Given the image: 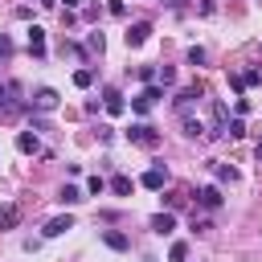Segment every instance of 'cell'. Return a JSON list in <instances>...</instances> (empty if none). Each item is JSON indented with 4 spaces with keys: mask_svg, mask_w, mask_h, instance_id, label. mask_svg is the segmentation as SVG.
<instances>
[{
    "mask_svg": "<svg viewBox=\"0 0 262 262\" xmlns=\"http://www.w3.org/2000/svg\"><path fill=\"white\" fill-rule=\"evenodd\" d=\"M20 98H25V86H20V82H12V78L0 82V115H16V111H25Z\"/></svg>",
    "mask_w": 262,
    "mask_h": 262,
    "instance_id": "6da1fadb",
    "label": "cell"
},
{
    "mask_svg": "<svg viewBox=\"0 0 262 262\" xmlns=\"http://www.w3.org/2000/svg\"><path fill=\"white\" fill-rule=\"evenodd\" d=\"M127 139H131V143H139V147H147V151H156V147H160V131H156L151 123H131V127H127Z\"/></svg>",
    "mask_w": 262,
    "mask_h": 262,
    "instance_id": "7a4b0ae2",
    "label": "cell"
},
{
    "mask_svg": "<svg viewBox=\"0 0 262 262\" xmlns=\"http://www.w3.org/2000/svg\"><path fill=\"white\" fill-rule=\"evenodd\" d=\"M160 98H164V86H156V82H151V86H143V90L131 98V111H135V115H147Z\"/></svg>",
    "mask_w": 262,
    "mask_h": 262,
    "instance_id": "3957f363",
    "label": "cell"
},
{
    "mask_svg": "<svg viewBox=\"0 0 262 262\" xmlns=\"http://www.w3.org/2000/svg\"><path fill=\"white\" fill-rule=\"evenodd\" d=\"M139 184H143V188H151V192H160V188L168 184V168H164V164L156 160V164H151V168H147V172L139 176Z\"/></svg>",
    "mask_w": 262,
    "mask_h": 262,
    "instance_id": "277c9868",
    "label": "cell"
},
{
    "mask_svg": "<svg viewBox=\"0 0 262 262\" xmlns=\"http://www.w3.org/2000/svg\"><path fill=\"white\" fill-rule=\"evenodd\" d=\"M221 201H225V196H221L217 184H205V188L196 192V205H201V209H221Z\"/></svg>",
    "mask_w": 262,
    "mask_h": 262,
    "instance_id": "5b68a950",
    "label": "cell"
},
{
    "mask_svg": "<svg viewBox=\"0 0 262 262\" xmlns=\"http://www.w3.org/2000/svg\"><path fill=\"white\" fill-rule=\"evenodd\" d=\"M53 106H57V90L53 86H41L33 94V111H53Z\"/></svg>",
    "mask_w": 262,
    "mask_h": 262,
    "instance_id": "8992f818",
    "label": "cell"
},
{
    "mask_svg": "<svg viewBox=\"0 0 262 262\" xmlns=\"http://www.w3.org/2000/svg\"><path fill=\"white\" fill-rule=\"evenodd\" d=\"M147 37H151V25H147V20H135V25L127 29V45H131V49H135V45H143Z\"/></svg>",
    "mask_w": 262,
    "mask_h": 262,
    "instance_id": "52a82bcc",
    "label": "cell"
},
{
    "mask_svg": "<svg viewBox=\"0 0 262 262\" xmlns=\"http://www.w3.org/2000/svg\"><path fill=\"white\" fill-rule=\"evenodd\" d=\"M102 106H106L111 115H123V111H127V102H123V94H119L115 86H106V90H102Z\"/></svg>",
    "mask_w": 262,
    "mask_h": 262,
    "instance_id": "ba28073f",
    "label": "cell"
},
{
    "mask_svg": "<svg viewBox=\"0 0 262 262\" xmlns=\"http://www.w3.org/2000/svg\"><path fill=\"white\" fill-rule=\"evenodd\" d=\"M66 229H74V217H70V213H66V217H53V221H45V229H41V233H45V237H61Z\"/></svg>",
    "mask_w": 262,
    "mask_h": 262,
    "instance_id": "9c48e42d",
    "label": "cell"
},
{
    "mask_svg": "<svg viewBox=\"0 0 262 262\" xmlns=\"http://www.w3.org/2000/svg\"><path fill=\"white\" fill-rule=\"evenodd\" d=\"M29 53L33 57H45V29H37V25L29 29Z\"/></svg>",
    "mask_w": 262,
    "mask_h": 262,
    "instance_id": "30bf717a",
    "label": "cell"
},
{
    "mask_svg": "<svg viewBox=\"0 0 262 262\" xmlns=\"http://www.w3.org/2000/svg\"><path fill=\"white\" fill-rule=\"evenodd\" d=\"M16 147H20L25 156H37V151H41V139H37L33 131H20V135H16Z\"/></svg>",
    "mask_w": 262,
    "mask_h": 262,
    "instance_id": "8fae6325",
    "label": "cell"
},
{
    "mask_svg": "<svg viewBox=\"0 0 262 262\" xmlns=\"http://www.w3.org/2000/svg\"><path fill=\"white\" fill-rule=\"evenodd\" d=\"M201 94H205V90H201V86H184V90H180V94H176V106H180V111H188V106H192V102H196V98H201Z\"/></svg>",
    "mask_w": 262,
    "mask_h": 262,
    "instance_id": "7c38bea8",
    "label": "cell"
},
{
    "mask_svg": "<svg viewBox=\"0 0 262 262\" xmlns=\"http://www.w3.org/2000/svg\"><path fill=\"white\" fill-rule=\"evenodd\" d=\"M151 229H156V233H172V229H176V213H156V217H151Z\"/></svg>",
    "mask_w": 262,
    "mask_h": 262,
    "instance_id": "4fadbf2b",
    "label": "cell"
},
{
    "mask_svg": "<svg viewBox=\"0 0 262 262\" xmlns=\"http://www.w3.org/2000/svg\"><path fill=\"white\" fill-rule=\"evenodd\" d=\"M225 102H213V135H225Z\"/></svg>",
    "mask_w": 262,
    "mask_h": 262,
    "instance_id": "5bb4252c",
    "label": "cell"
},
{
    "mask_svg": "<svg viewBox=\"0 0 262 262\" xmlns=\"http://www.w3.org/2000/svg\"><path fill=\"white\" fill-rule=\"evenodd\" d=\"M131 188H135V180H131V176H111V192H119V196H131Z\"/></svg>",
    "mask_w": 262,
    "mask_h": 262,
    "instance_id": "9a60e30c",
    "label": "cell"
},
{
    "mask_svg": "<svg viewBox=\"0 0 262 262\" xmlns=\"http://www.w3.org/2000/svg\"><path fill=\"white\" fill-rule=\"evenodd\" d=\"M102 242H106L111 250H127V233H119V229H106V233H102Z\"/></svg>",
    "mask_w": 262,
    "mask_h": 262,
    "instance_id": "2e32d148",
    "label": "cell"
},
{
    "mask_svg": "<svg viewBox=\"0 0 262 262\" xmlns=\"http://www.w3.org/2000/svg\"><path fill=\"white\" fill-rule=\"evenodd\" d=\"M57 201H61V205H78V201H82V188H74V184H66V188L57 192Z\"/></svg>",
    "mask_w": 262,
    "mask_h": 262,
    "instance_id": "e0dca14e",
    "label": "cell"
},
{
    "mask_svg": "<svg viewBox=\"0 0 262 262\" xmlns=\"http://www.w3.org/2000/svg\"><path fill=\"white\" fill-rule=\"evenodd\" d=\"M225 135H229V139H242V135H246V123H242V119H229V123H225Z\"/></svg>",
    "mask_w": 262,
    "mask_h": 262,
    "instance_id": "ac0fdd59",
    "label": "cell"
},
{
    "mask_svg": "<svg viewBox=\"0 0 262 262\" xmlns=\"http://www.w3.org/2000/svg\"><path fill=\"white\" fill-rule=\"evenodd\" d=\"M156 78H160V86H172V82H176V70H172V66H160Z\"/></svg>",
    "mask_w": 262,
    "mask_h": 262,
    "instance_id": "d6986e66",
    "label": "cell"
},
{
    "mask_svg": "<svg viewBox=\"0 0 262 262\" xmlns=\"http://www.w3.org/2000/svg\"><path fill=\"white\" fill-rule=\"evenodd\" d=\"M90 82H94V70H74V86H82V90H86Z\"/></svg>",
    "mask_w": 262,
    "mask_h": 262,
    "instance_id": "ffe728a7",
    "label": "cell"
},
{
    "mask_svg": "<svg viewBox=\"0 0 262 262\" xmlns=\"http://www.w3.org/2000/svg\"><path fill=\"white\" fill-rule=\"evenodd\" d=\"M168 258H172V262H184V258H188V246H184V242H172Z\"/></svg>",
    "mask_w": 262,
    "mask_h": 262,
    "instance_id": "44dd1931",
    "label": "cell"
},
{
    "mask_svg": "<svg viewBox=\"0 0 262 262\" xmlns=\"http://www.w3.org/2000/svg\"><path fill=\"white\" fill-rule=\"evenodd\" d=\"M262 82V70H242V86H258Z\"/></svg>",
    "mask_w": 262,
    "mask_h": 262,
    "instance_id": "7402d4cb",
    "label": "cell"
},
{
    "mask_svg": "<svg viewBox=\"0 0 262 262\" xmlns=\"http://www.w3.org/2000/svg\"><path fill=\"white\" fill-rule=\"evenodd\" d=\"M213 172H217V180H229V184H233V180H237V172H233V168H229V164H217V168H213Z\"/></svg>",
    "mask_w": 262,
    "mask_h": 262,
    "instance_id": "603a6c76",
    "label": "cell"
},
{
    "mask_svg": "<svg viewBox=\"0 0 262 262\" xmlns=\"http://www.w3.org/2000/svg\"><path fill=\"white\" fill-rule=\"evenodd\" d=\"M102 188H106V180H102V176H90V180H86V192H90V196H98Z\"/></svg>",
    "mask_w": 262,
    "mask_h": 262,
    "instance_id": "cb8c5ba5",
    "label": "cell"
},
{
    "mask_svg": "<svg viewBox=\"0 0 262 262\" xmlns=\"http://www.w3.org/2000/svg\"><path fill=\"white\" fill-rule=\"evenodd\" d=\"M102 49H106V41H102V33H90V53H98V57H102Z\"/></svg>",
    "mask_w": 262,
    "mask_h": 262,
    "instance_id": "d4e9b609",
    "label": "cell"
},
{
    "mask_svg": "<svg viewBox=\"0 0 262 262\" xmlns=\"http://www.w3.org/2000/svg\"><path fill=\"white\" fill-rule=\"evenodd\" d=\"M188 66H205V49H201V45L188 49Z\"/></svg>",
    "mask_w": 262,
    "mask_h": 262,
    "instance_id": "484cf974",
    "label": "cell"
},
{
    "mask_svg": "<svg viewBox=\"0 0 262 262\" xmlns=\"http://www.w3.org/2000/svg\"><path fill=\"white\" fill-rule=\"evenodd\" d=\"M201 131H205V127H201V123H196V119H184V135H192V139H196V135H201Z\"/></svg>",
    "mask_w": 262,
    "mask_h": 262,
    "instance_id": "4316f807",
    "label": "cell"
},
{
    "mask_svg": "<svg viewBox=\"0 0 262 262\" xmlns=\"http://www.w3.org/2000/svg\"><path fill=\"white\" fill-rule=\"evenodd\" d=\"M135 74H139V78H143V82H147V86H151V82H156V70H151V66H139V70H135Z\"/></svg>",
    "mask_w": 262,
    "mask_h": 262,
    "instance_id": "83f0119b",
    "label": "cell"
},
{
    "mask_svg": "<svg viewBox=\"0 0 262 262\" xmlns=\"http://www.w3.org/2000/svg\"><path fill=\"white\" fill-rule=\"evenodd\" d=\"M0 57H12V37L0 33Z\"/></svg>",
    "mask_w": 262,
    "mask_h": 262,
    "instance_id": "f1b7e54d",
    "label": "cell"
},
{
    "mask_svg": "<svg viewBox=\"0 0 262 262\" xmlns=\"http://www.w3.org/2000/svg\"><path fill=\"white\" fill-rule=\"evenodd\" d=\"M254 156H258V164H262V139H258V147H254Z\"/></svg>",
    "mask_w": 262,
    "mask_h": 262,
    "instance_id": "f546056e",
    "label": "cell"
},
{
    "mask_svg": "<svg viewBox=\"0 0 262 262\" xmlns=\"http://www.w3.org/2000/svg\"><path fill=\"white\" fill-rule=\"evenodd\" d=\"M78 4H82V0H66V8H78Z\"/></svg>",
    "mask_w": 262,
    "mask_h": 262,
    "instance_id": "4dcf8cb0",
    "label": "cell"
},
{
    "mask_svg": "<svg viewBox=\"0 0 262 262\" xmlns=\"http://www.w3.org/2000/svg\"><path fill=\"white\" fill-rule=\"evenodd\" d=\"M37 4H45V8H53V4H57V0H37Z\"/></svg>",
    "mask_w": 262,
    "mask_h": 262,
    "instance_id": "1f68e13d",
    "label": "cell"
},
{
    "mask_svg": "<svg viewBox=\"0 0 262 262\" xmlns=\"http://www.w3.org/2000/svg\"><path fill=\"white\" fill-rule=\"evenodd\" d=\"M168 4H180V0H168Z\"/></svg>",
    "mask_w": 262,
    "mask_h": 262,
    "instance_id": "d6a6232c",
    "label": "cell"
},
{
    "mask_svg": "<svg viewBox=\"0 0 262 262\" xmlns=\"http://www.w3.org/2000/svg\"><path fill=\"white\" fill-rule=\"evenodd\" d=\"M0 225H4V221H0Z\"/></svg>",
    "mask_w": 262,
    "mask_h": 262,
    "instance_id": "836d02e7",
    "label": "cell"
}]
</instances>
